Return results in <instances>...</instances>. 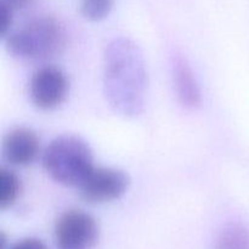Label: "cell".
<instances>
[{"label": "cell", "instance_id": "6da1fadb", "mask_svg": "<svg viewBox=\"0 0 249 249\" xmlns=\"http://www.w3.org/2000/svg\"><path fill=\"white\" fill-rule=\"evenodd\" d=\"M147 87V70L139 46L125 38L112 40L105 53L104 72L109 106L121 116H139L145 107Z\"/></svg>", "mask_w": 249, "mask_h": 249}, {"label": "cell", "instance_id": "7a4b0ae2", "mask_svg": "<svg viewBox=\"0 0 249 249\" xmlns=\"http://www.w3.org/2000/svg\"><path fill=\"white\" fill-rule=\"evenodd\" d=\"M43 165L53 181L75 187H79L95 168L90 146L74 135L53 139L44 151Z\"/></svg>", "mask_w": 249, "mask_h": 249}, {"label": "cell", "instance_id": "3957f363", "mask_svg": "<svg viewBox=\"0 0 249 249\" xmlns=\"http://www.w3.org/2000/svg\"><path fill=\"white\" fill-rule=\"evenodd\" d=\"M7 51L22 60H39L56 55L65 48L66 29L57 18L40 16L5 36Z\"/></svg>", "mask_w": 249, "mask_h": 249}, {"label": "cell", "instance_id": "277c9868", "mask_svg": "<svg viewBox=\"0 0 249 249\" xmlns=\"http://www.w3.org/2000/svg\"><path fill=\"white\" fill-rule=\"evenodd\" d=\"M99 232V225L90 214L78 209L67 211L56 221V246L57 249H91Z\"/></svg>", "mask_w": 249, "mask_h": 249}, {"label": "cell", "instance_id": "5b68a950", "mask_svg": "<svg viewBox=\"0 0 249 249\" xmlns=\"http://www.w3.org/2000/svg\"><path fill=\"white\" fill-rule=\"evenodd\" d=\"M130 179L116 168H94L79 185L82 198L89 203H106L118 199L128 191Z\"/></svg>", "mask_w": 249, "mask_h": 249}, {"label": "cell", "instance_id": "8992f818", "mask_svg": "<svg viewBox=\"0 0 249 249\" xmlns=\"http://www.w3.org/2000/svg\"><path fill=\"white\" fill-rule=\"evenodd\" d=\"M67 77L60 68L45 66L33 73L29 82V96L38 108L53 109L60 106L68 94Z\"/></svg>", "mask_w": 249, "mask_h": 249}, {"label": "cell", "instance_id": "52a82bcc", "mask_svg": "<svg viewBox=\"0 0 249 249\" xmlns=\"http://www.w3.org/2000/svg\"><path fill=\"white\" fill-rule=\"evenodd\" d=\"M40 150V140L36 131L29 128H16L2 139V156L10 164L27 167L36 160Z\"/></svg>", "mask_w": 249, "mask_h": 249}, {"label": "cell", "instance_id": "ba28073f", "mask_svg": "<svg viewBox=\"0 0 249 249\" xmlns=\"http://www.w3.org/2000/svg\"><path fill=\"white\" fill-rule=\"evenodd\" d=\"M173 77L177 95L182 106L197 108L202 102V94L195 73L186 58L175 56L173 62Z\"/></svg>", "mask_w": 249, "mask_h": 249}, {"label": "cell", "instance_id": "9c48e42d", "mask_svg": "<svg viewBox=\"0 0 249 249\" xmlns=\"http://www.w3.org/2000/svg\"><path fill=\"white\" fill-rule=\"evenodd\" d=\"M22 184L18 175L2 167L0 169V208L6 209L18 199Z\"/></svg>", "mask_w": 249, "mask_h": 249}, {"label": "cell", "instance_id": "30bf717a", "mask_svg": "<svg viewBox=\"0 0 249 249\" xmlns=\"http://www.w3.org/2000/svg\"><path fill=\"white\" fill-rule=\"evenodd\" d=\"M215 249H249V230L242 225L229 226L219 235Z\"/></svg>", "mask_w": 249, "mask_h": 249}, {"label": "cell", "instance_id": "8fae6325", "mask_svg": "<svg viewBox=\"0 0 249 249\" xmlns=\"http://www.w3.org/2000/svg\"><path fill=\"white\" fill-rule=\"evenodd\" d=\"M116 0H82L80 12L90 21H101L111 14Z\"/></svg>", "mask_w": 249, "mask_h": 249}, {"label": "cell", "instance_id": "7c38bea8", "mask_svg": "<svg viewBox=\"0 0 249 249\" xmlns=\"http://www.w3.org/2000/svg\"><path fill=\"white\" fill-rule=\"evenodd\" d=\"M14 12L9 6L0 2V36L5 38L10 33V29L12 26V18H14Z\"/></svg>", "mask_w": 249, "mask_h": 249}, {"label": "cell", "instance_id": "4fadbf2b", "mask_svg": "<svg viewBox=\"0 0 249 249\" xmlns=\"http://www.w3.org/2000/svg\"><path fill=\"white\" fill-rule=\"evenodd\" d=\"M10 249H48L45 243L38 238H24L15 243Z\"/></svg>", "mask_w": 249, "mask_h": 249}, {"label": "cell", "instance_id": "5bb4252c", "mask_svg": "<svg viewBox=\"0 0 249 249\" xmlns=\"http://www.w3.org/2000/svg\"><path fill=\"white\" fill-rule=\"evenodd\" d=\"M33 0H0V2L9 6L12 11H17V10L26 9L27 6L32 4Z\"/></svg>", "mask_w": 249, "mask_h": 249}]
</instances>
